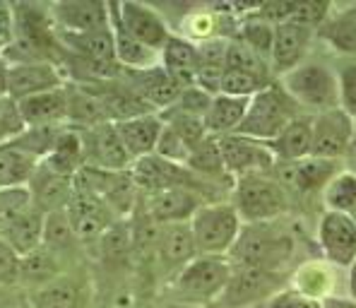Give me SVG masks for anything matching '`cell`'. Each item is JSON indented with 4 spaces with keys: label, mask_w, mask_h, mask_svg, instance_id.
<instances>
[{
    "label": "cell",
    "mask_w": 356,
    "mask_h": 308,
    "mask_svg": "<svg viewBox=\"0 0 356 308\" xmlns=\"http://www.w3.org/2000/svg\"><path fill=\"white\" fill-rule=\"evenodd\" d=\"M294 250V238L282 229L263 224H243L232 253L227 255L234 268H260L280 273Z\"/></svg>",
    "instance_id": "1"
},
{
    "label": "cell",
    "mask_w": 356,
    "mask_h": 308,
    "mask_svg": "<svg viewBox=\"0 0 356 308\" xmlns=\"http://www.w3.org/2000/svg\"><path fill=\"white\" fill-rule=\"evenodd\" d=\"M298 116H303L301 106L286 94L284 87L280 85V80H275L263 92L250 97L243 123L238 125L236 133L260 140V143H270Z\"/></svg>",
    "instance_id": "2"
},
{
    "label": "cell",
    "mask_w": 356,
    "mask_h": 308,
    "mask_svg": "<svg viewBox=\"0 0 356 308\" xmlns=\"http://www.w3.org/2000/svg\"><path fill=\"white\" fill-rule=\"evenodd\" d=\"M232 273L234 265L227 255H195L174 277V299L193 306L217 301L227 289Z\"/></svg>",
    "instance_id": "3"
},
{
    "label": "cell",
    "mask_w": 356,
    "mask_h": 308,
    "mask_svg": "<svg viewBox=\"0 0 356 308\" xmlns=\"http://www.w3.org/2000/svg\"><path fill=\"white\" fill-rule=\"evenodd\" d=\"M263 174H248L234 181V202L238 217L245 224L272 222L289 210V193L275 179Z\"/></svg>",
    "instance_id": "4"
},
{
    "label": "cell",
    "mask_w": 356,
    "mask_h": 308,
    "mask_svg": "<svg viewBox=\"0 0 356 308\" xmlns=\"http://www.w3.org/2000/svg\"><path fill=\"white\" fill-rule=\"evenodd\" d=\"M241 229L243 219L232 202H205L191 219L197 255H229Z\"/></svg>",
    "instance_id": "5"
},
{
    "label": "cell",
    "mask_w": 356,
    "mask_h": 308,
    "mask_svg": "<svg viewBox=\"0 0 356 308\" xmlns=\"http://www.w3.org/2000/svg\"><path fill=\"white\" fill-rule=\"evenodd\" d=\"M280 85L301 108H316V111H327V108L339 106V90L337 75L325 63H301L291 72L280 77Z\"/></svg>",
    "instance_id": "6"
},
{
    "label": "cell",
    "mask_w": 356,
    "mask_h": 308,
    "mask_svg": "<svg viewBox=\"0 0 356 308\" xmlns=\"http://www.w3.org/2000/svg\"><path fill=\"white\" fill-rule=\"evenodd\" d=\"M75 188L89 191L99 195L118 219H128L140 202V191L133 181V174L128 171H102L94 166H85L75 176Z\"/></svg>",
    "instance_id": "7"
},
{
    "label": "cell",
    "mask_w": 356,
    "mask_h": 308,
    "mask_svg": "<svg viewBox=\"0 0 356 308\" xmlns=\"http://www.w3.org/2000/svg\"><path fill=\"white\" fill-rule=\"evenodd\" d=\"M130 174L138 186L140 195H152V193L166 191V188H193L202 195V188L205 181L197 179L193 171H188L183 164H174V161H166L156 154H147L143 159H135L130 166Z\"/></svg>",
    "instance_id": "8"
},
{
    "label": "cell",
    "mask_w": 356,
    "mask_h": 308,
    "mask_svg": "<svg viewBox=\"0 0 356 308\" xmlns=\"http://www.w3.org/2000/svg\"><path fill=\"white\" fill-rule=\"evenodd\" d=\"M282 284H284V277L280 273L260 268H234L232 279L217 301L222 308H245L272 299Z\"/></svg>",
    "instance_id": "9"
},
{
    "label": "cell",
    "mask_w": 356,
    "mask_h": 308,
    "mask_svg": "<svg viewBox=\"0 0 356 308\" xmlns=\"http://www.w3.org/2000/svg\"><path fill=\"white\" fill-rule=\"evenodd\" d=\"M275 179L284 186V191H294L298 195L325 191V186L339 174V161L321 159V156H306L301 161H277L272 166Z\"/></svg>",
    "instance_id": "10"
},
{
    "label": "cell",
    "mask_w": 356,
    "mask_h": 308,
    "mask_svg": "<svg viewBox=\"0 0 356 308\" xmlns=\"http://www.w3.org/2000/svg\"><path fill=\"white\" fill-rule=\"evenodd\" d=\"M217 145H219V154H222L224 166H227L229 176H234V179L272 171V166L277 164L265 143L245 138V135H238V133L222 135V138H217Z\"/></svg>",
    "instance_id": "11"
},
{
    "label": "cell",
    "mask_w": 356,
    "mask_h": 308,
    "mask_svg": "<svg viewBox=\"0 0 356 308\" xmlns=\"http://www.w3.org/2000/svg\"><path fill=\"white\" fill-rule=\"evenodd\" d=\"M77 133L82 138L87 166L102 171H128L133 166V159L120 140L116 123H102L97 128L77 130Z\"/></svg>",
    "instance_id": "12"
},
{
    "label": "cell",
    "mask_w": 356,
    "mask_h": 308,
    "mask_svg": "<svg viewBox=\"0 0 356 308\" xmlns=\"http://www.w3.org/2000/svg\"><path fill=\"white\" fill-rule=\"evenodd\" d=\"M354 121L352 116L342 108H327L313 118V140H311V156L321 159H334L339 161L347 154L349 145L354 140Z\"/></svg>",
    "instance_id": "13"
},
{
    "label": "cell",
    "mask_w": 356,
    "mask_h": 308,
    "mask_svg": "<svg viewBox=\"0 0 356 308\" xmlns=\"http://www.w3.org/2000/svg\"><path fill=\"white\" fill-rule=\"evenodd\" d=\"M67 217H70V224L80 243H99L106 229L113 222H118V217L102 197L89 191H80V188H75V193H72Z\"/></svg>",
    "instance_id": "14"
},
{
    "label": "cell",
    "mask_w": 356,
    "mask_h": 308,
    "mask_svg": "<svg viewBox=\"0 0 356 308\" xmlns=\"http://www.w3.org/2000/svg\"><path fill=\"white\" fill-rule=\"evenodd\" d=\"M67 85V77L63 72L60 63L39 60L22 63V65H8V97L13 102L36 97L51 90Z\"/></svg>",
    "instance_id": "15"
},
{
    "label": "cell",
    "mask_w": 356,
    "mask_h": 308,
    "mask_svg": "<svg viewBox=\"0 0 356 308\" xmlns=\"http://www.w3.org/2000/svg\"><path fill=\"white\" fill-rule=\"evenodd\" d=\"M116 5V13L123 22V27L140 41L147 49L161 54V49L166 46V41L171 39V29L166 24V19L161 17L159 10H154L152 5L145 3H133V0H123V3H113Z\"/></svg>",
    "instance_id": "16"
},
{
    "label": "cell",
    "mask_w": 356,
    "mask_h": 308,
    "mask_svg": "<svg viewBox=\"0 0 356 308\" xmlns=\"http://www.w3.org/2000/svg\"><path fill=\"white\" fill-rule=\"evenodd\" d=\"M200 205H205L200 193L183 186L166 188V191L152 193V195H143V207L159 227L191 222L193 215L200 210Z\"/></svg>",
    "instance_id": "17"
},
{
    "label": "cell",
    "mask_w": 356,
    "mask_h": 308,
    "mask_svg": "<svg viewBox=\"0 0 356 308\" xmlns=\"http://www.w3.org/2000/svg\"><path fill=\"white\" fill-rule=\"evenodd\" d=\"M318 241L330 263L349 268L356 260V222L339 212H325L318 224Z\"/></svg>",
    "instance_id": "18"
},
{
    "label": "cell",
    "mask_w": 356,
    "mask_h": 308,
    "mask_svg": "<svg viewBox=\"0 0 356 308\" xmlns=\"http://www.w3.org/2000/svg\"><path fill=\"white\" fill-rule=\"evenodd\" d=\"M56 31H94L111 24L108 3L102 0H60L49 5Z\"/></svg>",
    "instance_id": "19"
},
{
    "label": "cell",
    "mask_w": 356,
    "mask_h": 308,
    "mask_svg": "<svg viewBox=\"0 0 356 308\" xmlns=\"http://www.w3.org/2000/svg\"><path fill=\"white\" fill-rule=\"evenodd\" d=\"M120 80L130 87L145 104H149L156 113L166 111L178 102L183 87L176 85L161 65L147 67V70H123Z\"/></svg>",
    "instance_id": "20"
},
{
    "label": "cell",
    "mask_w": 356,
    "mask_h": 308,
    "mask_svg": "<svg viewBox=\"0 0 356 308\" xmlns=\"http://www.w3.org/2000/svg\"><path fill=\"white\" fill-rule=\"evenodd\" d=\"M316 31L296 22H282L275 27V41L270 51V67L277 75H286L303 63Z\"/></svg>",
    "instance_id": "21"
},
{
    "label": "cell",
    "mask_w": 356,
    "mask_h": 308,
    "mask_svg": "<svg viewBox=\"0 0 356 308\" xmlns=\"http://www.w3.org/2000/svg\"><path fill=\"white\" fill-rule=\"evenodd\" d=\"M44 212H39L29 202L22 210L0 217V238L8 246H13L19 255H27L39 246H44Z\"/></svg>",
    "instance_id": "22"
},
{
    "label": "cell",
    "mask_w": 356,
    "mask_h": 308,
    "mask_svg": "<svg viewBox=\"0 0 356 308\" xmlns=\"http://www.w3.org/2000/svg\"><path fill=\"white\" fill-rule=\"evenodd\" d=\"M27 191L31 197V205L39 212H44V215H51V212L67 210L72 193H75V181L54 174L44 164H39L34 174H31Z\"/></svg>",
    "instance_id": "23"
},
{
    "label": "cell",
    "mask_w": 356,
    "mask_h": 308,
    "mask_svg": "<svg viewBox=\"0 0 356 308\" xmlns=\"http://www.w3.org/2000/svg\"><path fill=\"white\" fill-rule=\"evenodd\" d=\"M197 255L195 238L191 232V222L166 224L159 232V243H156V263L169 275H176Z\"/></svg>",
    "instance_id": "24"
},
{
    "label": "cell",
    "mask_w": 356,
    "mask_h": 308,
    "mask_svg": "<svg viewBox=\"0 0 356 308\" xmlns=\"http://www.w3.org/2000/svg\"><path fill=\"white\" fill-rule=\"evenodd\" d=\"M65 94H67V118H65L67 128L89 130L102 123H111L106 116V108H104L102 99H99V94L89 85L67 82Z\"/></svg>",
    "instance_id": "25"
},
{
    "label": "cell",
    "mask_w": 356,
    "mask_h": 308,
    "mask_svg": "<svg viewBox=\"0 0 356 308\" xmlns=\"http://www.w3.org/2000/svg\"><path fill=\"white\" fill-rule=\"evenodd\" d=\"M159 65L166 70V75L181 87L195 85V72L200 65V56H197V44L186 36H171L166 46L159 54Z\"/></svg>",
    "instance_id": "26"
},
{
    "label": "cell",
    "mask_w": 356,
    "mask_h": 308,
    "mask_svg": "<svg viewBox=\"0 0 356 308\" xmlns=\"http://www.w3.org/2000/svg\"><path fill=\"white\" fill-rule=\"evenodd\" d=\"M108 15H111V31H113V49H116V63L123 70H147V67L159 65V54L140 44L120 22L116 5L108 3Z\"/></svg>",
    "instance_id": "27"
},
{
    "label": "cell",
    "mask_w": 356,
    "mask_h": 308,
    "mask_svg": "<svg viewBox=\"0 0 356 308\" xmlns=\"http://www.w3.org/2000/svg\"><path fill=\"white\" fill-rule=\"evenodd\" d=\"M19 116L27 128H41V125H65L67 118V94L65 87L51 90L36 97L17 102Z\"/></svg>",
    "instance_id": "28"
},
{
    "label": "cell",
    "mask_w": 356,
    "mask_h": 308,
    "mask_svg": "<svg viewBox=\"0 0 356 308\" xmlns=\"http://www.w3.org/2000/svg\"><path fill=\"white\" fill-rule=\"evenodd\" d=\"M116 130L128 149L130 159H143L147 154H154L156 140L164 130V118L159 113H147V116L128 118V121L116 123Z\"/></svg>",
    "instance_id": "29"
},
{
    "label": "cell",
    "mask_w": 356,
    "mask_h": 308,
    "mask_svg": "<svg viewBox=\"0 0 356 308\" xmlns=\"http://www.w3.org/2000/svg\"><path fill=\"white\" fill-rule=\"evenodd\" d=\"M58 44L67 54L82 56L92 60L116 63V49H113V31L111 24L94 31H56Z\"/></svg>",
    "instance_id": "30"
},
{
    "label": "cell",
    "mask_w": 356,
    "mask_h": 308,
    "mask_svg": "<svg viewBox=\"0 0 356 308\" xmlns=\"http://www.w3.org/2000/svg\"><path fill=\"white\" fill-rule=\"evenodd\" d=\"M311 140H313V118L298 116L275 140H270L265 145L272 152V156H275V161H301L306 156H311Z\"/></svg>",
    "instance_id": "31"
},
{
    "label": "cell",
    "mask_w": 356,
    "mask_h": 308,
    "mask_svg": "<svg viewBox=\"0 0 356 308\" xmlns=\"http://www.w3.org/2000/svg\"><path fill=\"white\" fill-rule=\"evenodd\" d=\"M41 164H44L46 169L54 171V174L65 176V179H75V176L87 166L80 133L65 125V130L58 135L56 145L51 147V152L46 154V159L41 161Z\"/></svg>",
    "instance_id": "32"
},
{
    "label": "cell",
    "mask_w": 356,
    "mask_h": 308,
    "mask_svg": "<svg viewBox=\"0 0 356 308\" xmlns=\"http://www.w3.org/2000/svg\"><path fill=\"white\" fill-rule=\"evenodd\" d=\"M248 102L250 99L227 97V94H217V97H212V104H209L205 118H202L209 138H222V135L236 133L238 125L243 123Z\"/></svg>",
    "instance_id": "33"
},
{
    "label": "cell",
    "mask_w": 356,
    "mask_h": 308,
    "mask_svg": "<svg viewBox=\"0 0 356 308\" xmlns=\"http://www.w3.org/2000/svg\"><path fill=\"white\" fill-rule=\"evenodd\" d=\"M60 275H63V265H60L58 255L51 248L39 246L36 250H31V253L22 255L19 286L27 289V294L34 289H41V286L54 282L56 277H60Z\"/></svg>",
    "instance_id": "34"
},
{
    "label": "cell",
    "mask_w": 356,
    "mask_h": 308,
    "mask_svg": "<svg viewBox=\"0 0 356 308\" xmlns=\"http://www.w3.org/2000/svg\"><path fill=\"white\" fill-rule=\"evenodd\" d=\"M327 41L332 49H337L342 56L356 58V5L344 10H330L327 19L316 31Z\"/></svg>",
    "instance_id": "35"
},
{
    "label": "cell",
    "mask_w": 356,
    "mask_h": 308,
    "mask_svg": "<svg viewBox=\"0 0 356 308\" xmlns=\"http://www.w3.org/2000/svg\"><path fill=\"white\" fill-rule=\"evenodd\" d=\"M82 286L70 275H60L54 282L44 284L27 294L29 308H80Z\"/></svg>",
    "instance_id": "36"
},
{
    "label": "cell",
    "mask_w": 356,
    "mask_h": 308,
    "mask_svg": "<svg viewBox=\"0 0 356 308\" xmlns=\"http://www.w3.org/2000/svg\"><path fill=\"white\" fill-rule=\"evenodd\" d=\"M41 161L15 147L13 143L0 145V191L10 188H27L31 174Z\"/></svg>",
    "instance_id": "37"
},
{
    "label": "cell",
    "mask_w": 356,
    "mask_h": 308,
    "mask_svg": "<svg viewBox=\"0 0 356 308\" xmlns=\"http://www.w3.org/2000/svg\"><path fill=\"white\" fill-rule=\"evenodd\" d=\"M186 169L193 171L197 179L202 181H222L229 176L227 166L219 154L217 138H207L205 143H200L195 149H191V156L186 161Z\"/></svg>",
    "instance_id": "38"
},
{
    "label": "cell",
    "mask_w": 356,
    "mask_h": 308,
    "mask_svg": "<svg viewBox=\"0 0 356 308\" xmlns=\"http://www.w3.org/2000/svg\"><path fill=\"white\" fill-rule=\"evenodd\" d=\"M323 200H325L330 212L347 215L356 222V174H352V171H339L325 186Z\"/></svg>",
    "instance_id": "39"
},
{
    "label": "cell",
    "mask_w": 356,
    "mask_h": 308,
    "mask_svg": "<svg viewBox=\"0 0 356 308\" xmlns=\"http://www.w3.org/2000/svg\"><path fill=\"white\" fill-rule=\"evenodd\" d=\"M224 67L227 70H241V72H250V75L265 77V80H272V67L270 60L263 58L260 54H255L250 46H245L241 39H229L227 46V60H224Z\"/></svg>",
    "instance_id": "40"
},
{
    "label": "cell",
    "mask_w": 356,
    "mask_h": 308,
    "mask_svg": "<svg viewBox=\"0 0 356 308\" xmlns=\"http://www.w3.org/2000/svg\"><path fill=\"white\" fill-rule=\"evenodd\" d=\"M44 246L54 250L56 255L80 246V241H77V236H75V229H72V224H70V217H67V210L46 215V219H44Z\"/></svg>",
    "instance_id": "41"
},
{
    "label": "cell",
    "mask_w": 356,
    "mask_h": 308,
    "mask_svg": "<svg viewBox=\"0 0 356 308\" xmlns=\"http://www.w3.org/2000/svg\"><path fill=\"white\" fill-rule=\"evenodd\" d=\"M65 130V125H41V128H24L17 138L13 140L15 147H19L22 152H27L34 159L44 161L46 154L51 152V147L56 145L58 135Z\"/></svg>",
    "instance_id": "42"
},
{
    "label": "cell",
    "mask_w": 356,
    "mask_h": 308,
    "mask_svg": "<svg viewBox=\"0 0 356 308\" xmlns=\"http://www.w3.org/2000/svg\"><path fill=\"white\" fill-rule=\"evenodd\" d=\"M236 39L243 41L245 46L260 54L263 58L270 60V51H272V41H275V27L267 24L265 19H260L258 15H250L243 22L238 24Z\"/></svg>",
    "instance_id": "43"
},
{
    "label": "cell",
    "mask_w": 356,
    "mask_h": 308,
    "mask_svg": "<svg viewBox=\"0 0 356 308\" xmlns=\"http://www.w3.org/2000/svg\"><path fill=\"white\" fill-rule=\"evenodd\" d=\"M159 116L164 118V123H169L171 128L181 135V140L191 149H195L197 145L205 143V140L209 138L202 118L191 116V113H183V111H178V108H166V111H161Z\"/></svg>",
    "instance_id": "44"
},
{
    "label": "cell",
    "mask_w": 356,
    "mask_h": 308,
    "mask_svg": "<svg viewBox=\"0 0 356 308\" xmlns=\"http://www.w3.org/2000/svg\"><path fill=\"white\" fill-rule=\"evenodd\" d=\"M102 255L108 260H123L133 255V232H130V219H118L106 229V234L99 241Z\"/></svg>",
    "instance_id": "45"
},
{
    "label": "cell",
    "mask_w": 356,
    "mask_h": 308,
    "mask_svg": "<svg viewBox=\"0 0 356 308\" xmlns=\"http://www.w3.org/2000/svg\"><path fill=\"white\" fill-rule=\"evenodd\" d=\"M337 90H339V108H342L347 116H352L356 121V58L342 56L337 60Z\"/></svg>",
    "instance_id": "46"
},
{
    "label": "cell",
    "mask_w": 356,
    "mask_h": 308,
    "mask_svg": "<svg viewBox=\"0 0 356 308\" xmlns=\"http://www.w3.org/2000/svg\"><path fill=\"white\" fill-rule=\"evenodd\" d=\"M275 80H265V77L250 75V72L241 70H224L222 77V94L227 97H238V99H250L258 92H263L265 87H270Z\"/></svg>",
    "instance_id": "47"
},
{
    "label": "cell",
    "mask_w": 356,
    "mask_h": 308,
    "mask_svg": "<svg viewBox=\"0 0 356 308\" xmlns=\"http://www.w3.org/2000/svg\"><path fill=\"white\" fill-rule=\"evenodd\" d=\"M154 154L161 156V159H166V161H174V164L186 166L188 156H191V147L183 143L181 135H178L169 123H164V130H161L159 140H156Z\"/></svg>",
    "instance_id": "48"
},
{
    "label": "cell",
    "mask_w": 356,
    "mask_h": 308,
    "mask_svg": "<svg viewBox=\"0 0 356 308\" xmlns=\"http://www.w3.org/2000/svg\"><path fill=\"white\" fill-rule=\"evenodd\" d=\"M330 10H332V5H330V3H318V0H301V3L294 5V13H291L289 22L303 24V27L318 31V29H321V24L327 19Z\"/></svg>",
    "instance_id": "49"
},
{
    "label": "cell",
    "mask_w": 356,
    "mask_h": 308,
    "mask_svg": "<svg viewBox=\"0 0 356 308\" xmlns=\"http://www.w3.org/2000/svg\"><path fill=\"white\" fill-rule=\"evenodd\" d=\"M24 128L27 125L19 116L17 102H13L10 97H0V145L13 143Z\"/></svg>",
    "instance_id": "50"
},
{
    "label": "cell",
    "mask_w": 356,
    "mask_h": 308,
    "mask_svg": "<svg viewBox=\"0 0 356 308\" xmlns=\"http://www.w3.org/2000/svg\"><path fill=\"white\" fill-rule=\"evenodd\" d=\"M19 268H22V255L0 238V289L19 286Z\"/></svg>",
    "instance_id": "51"
},
{
    "label": "cell",
    "mask_w": 356,
    "mask_h": 308,
    "mask_svg": "<svg viewBox=\"0 0 356 308\" xmlns=\"http://www.w3.org/2000/svg\"><path fill=\"white\" fill-rule=\"evenodd\" d=\"M209 104H212V94L202 92L200 87H183L181 94H178V102L171 108H178L183 113H191V116L205 118Z\"/></svg>",
    "instance_id": "52"
},
{
    "label": "cell",
    "mask_w": 356,
    "mask_h": 308,
    "mask_svg": "<svg viewBox=\"0 0 356 308\" xmlns=\"http://www.w3.org/2000/svg\"><path fill=\"white\" fill-rule=\"evenodd\" d=\"M265 308H323V301L313 299L308 294H301L298 289H284L277 291L265 304Z\"/></svg>",
    "instance_id": "53"
},
{
    "label": "cell",
    "mask_w": 356,
    "mask_h": 308,
    "mask_svg": "<svg viewBox=\"0 0 356 308\" xmlns=\"http://www.w3.org/2000/svg\"><path fill=\"white\" fill-rule=\"evenodd\" d=\"M294 5L296 3H291V0H267V3L258 5V8L253 10V15H258L267 24L277 27V24H282V22H289L291 13H294Z\"/></svg>",
    "instance_id": "54"
},
{
    "label": "cell",
    "mask_w": 356,
    "mask_h": 308,
    "mask_svg": "<svg viewBox=\"0 0 356 308\" xmlns=\"http://www.w3.org/2000/svg\"><path fill=\"white\" fill-rule=\"evenodd\" d=\"M15 39V13L10 3H0V44L8 46Z\"/></svg>",
    "instance_id": "55"
},
{
    "label": "cell",
    "mask_w": 356,
    "mask_h": 308,
    "mask_svg": "<svg viewBox=\"0 0 356 308\" xmlns=\"http://www.w3.org/2000/svg\"><path fill=\"white\" fill-rule=\"evenodd\" d=\"M323 308H356V301L352 299H325Z\"/></svg>",
    "instance_id": "56"
},
{
    "label": "cell",
    "mask_w": 356,
    "mask_h": 308,
    "mask_svg": "<svg viewBox=\"0 0 356 308\" xmlns=\"http://www.w3.org/2000/svg\"><path fill=\"white\" fill-rule=\"evenodd\" d=\"M0 97H8V63L0 58Z\"/></svg>",
    "instance_id": "57"
},
{
    "label": "cell",
    "mask_w": 356,
    "mask_h": 308,
    "mask_svg": "<svg viewBox=\"0 0 356 308\" xmlns=\"http://www.w3.org/2000/svg\"><path fill=\"white\" fill-rule=\"evenodd\" d=\"M344 159H347V164H349V171L356 174V133H354V140H352V145H349L347 154H344Z\"/></svg>",
    "instance_id": "58"
},
{
    "label": "cell",
    "mask_w": 356,
    "mask_h": 308,
    "mask_svg": "<svg viewBox=\"0 0 356 308\" xmlns=\"http://www.w3.org/2000/svg\"><path fill=\"white\" fill-rule=\"evenodd\" d=\"M349 299L352 301H356V260L352 265H349Z\"/></svg>",
    "instance_id": "59"
},
{
    "label": "cell",
    "mask_w": 356,
    "mask_h": 308,
    "mask_svg": "<svg viewBox=\"0 0 356 308\" xmlns=\"http://www.w3.org/2000/svg\"><path fill=\"white\" fill-rule=\"evenodd\" d=\"M169 308H202V306H193V304H174V306H169Z\"/></svg>",
    "instance_id": "60"
},
{
    "label": "cell",
    "mask_w": 356,
    "mask_h": 308,
    "mask_svg": "<svg viewBox=\"0 0 356 308\" xmlns=\"http://www.w3.org/2000/svg\"><path fill=\"white\" fill-rule=\"evenodd\" d=\"M3 49H5V46H3V44H0V56H3Z\"/></svg>",
    "instance_id": "61"
}]
</instances>
